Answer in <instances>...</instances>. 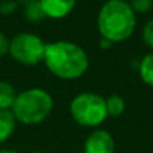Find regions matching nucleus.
<instances>
[{
  "label": "nucleus",
  "mask_w": 153,
  "mask_h": 153,
  "mask_svg": "<svg viewBox=\"0 0 153 153\" xmlns=\"http://www.w3.org/2000/svg\"><path fill=\"white\" fill-rule=\"evenodd\" d=\"M45 47L47 44H44L39 36L33 33H18L11 39L9 54L15 62L33 66L44 62Z\"/></svg>",
  "instance_id": "nucleus-5"
},
{
  "label": "nucleus",
  "mask_w": 153,
  "mask_h": 153,
  "mask_svg": "<svg viewBox=\"0 0 153 153\" xmlns=\"http://www.w3.org/2000/svg\"><path fill=\"white\" fill-rule=\"evenodd\" d=\"M17 2H12V0H6V2L0 3V12L3 15H11L15 9H17Z\"/></svg>",
  "instance_id": "nucleus-15"
},
{
  "label": "nucleus",
  "mask_w": 153,
  "mask_h": 153,
  "mask_svg": "<svg viewBox=\"0 0 153 153\" xmlns=\"http://www.w3.org/2000/svg\"><path fill=\"white\" fill-rule=\"evenodd\" d=\"M140 76L147 86L153 87V53L147 54L141 60V63H140Z\"/></svg>",
  "instance_id": "nucleus-11"
},
{
  "label": "nucleus",
  "mask_w": 153,
  "mask_h": 153,
  "mask_svg": "<svg viewBox=\"0 0 153 153\" xmlns=\"http://www.w3.org/2000/svg\"><path fill=\"white\" fill-rule=\"evenodd\" d=\"M17 95L18 93L12 84L8 81H0V110H12Z\"/></svg>",
  "instance_id": "nucleus-9"
},
{
  "label": "nucleus",
  "mask_w": 153,
  "mask_h": 153,
  "mask_svg": "<svg viewBox=\"0 0 153 153\" xmlns=\"http://www.w3.org/2000/svg\"><path fill=\"white\" fill-rule=\"evenodd\" d=\"M137 18L131 5L125 0H108L98 14L101 38L110 42H123L135 30Z\"/></svg>",
  "instance_id": "nucleus-2"
},
{
  "label": "nucleus",
  "mask_w": 153,
  "mask_h": 153,
  "mask_svg": "<svg viewBox=\"0 0 153 153\" xmlns=\"http://www.w3.org/2000/svg\"><path fill=\"white\" fill-rule=\"evenodd\" d=\"M116 143L110 132L104 129H96L86 138L84 153H114Z\"/></svg>",
  "instance_id": "nucleus-6"
},
{
  "label": "nucleus",
  "mask_w": 153,
  "mask_h": 153,
  "mask_svg": "<svg viewBox=\"0 0 153 153\" xmlns=\"http://www.w3.org/2000/svg\"><path fill=\"white\" fill-rule=\"evenodd\" d=\"M131 8L134 12H138V14H146L150 11L152 5H153V0H131L129 2Z\"/></svg>",
  "instance_id": "nucleus-13"
},
{
  "label": "nucleus",
  "mask_w": 153,
  "mask_h": 153,
  "mask_svg": "<svg viewBox=\"0 0 153 153\" xmlns=\"http://www.w3.org/2000/svg\"><path fill=\"white\" fill-rule=\"evenodd\" d=\"M41 6L48 18H65L75 6L76 0H39Z\"/></svg>",
  "instance_id": "nucleus-7"
},
{
  "label": "nucleus",
  "mask_w": 153,
  "mask_h": 153,
  "mask_svg": "<svg viewBox=\"0 0 153 153\" xmlns=\"http://www.w3.org/2000/svg\"><path fill=\"white\" fill-rule=\"evenodd\" d=\"M17 119L11 110H0V144L5 143L15 131Z\"/></svg>",
  "instance_id": "nucleus-8"
},
{
  "label": "nucleus",
  "mask_w": 153,
  "mask_h": 153,
  "mask_svg": "<svg viewBox=\"0 0 153 153\" xmlns=\"http://www.w3.org/2000/svg\"><path fill=\"white\" fill-rule=\"evenodd\" d=\"M105 104H107V113L108 116L111 117H119L123 114L125 111V99L120 96V95H111L105 99Z\"/></svg>",
  "instance_id": "nucleus-12"
},
{
  "label": "nucleus",
  "mask_w": 153,
  "mask_h": 153,
  "mask_svg": "<svg viewBox=\"0 0 153 153\" xmlns=\"http://www.w3.org/2000/svg\"><path fill=\"white\" fill-rule=\"evenodd\" d=\"M33 153H42V152H33Z\"/></svg>",
  "instance_id": "nucleus-20"
},
{
  "label": "nucleus",
  "mask_w": 153,
  "mask_h": 153,
  "mask_svg": "<svg viewBox=\"0 0 153 153\" xmlns=\"http://www.w3.org/2000/svg\"><path fill=\"white\" fill-rule=\"evenodd\" d=\"M44 63L54 76L62 80H76L89 69L86 51L80 45L68 41L47 44Z\"/></svg>",
  "instance_id": "nucleus-1"
},
{
  "label": "nucleus",
  "mask_w": 153,
  "mask_h": 153,
  "mask_svg": "<svg viewBox=\"0 0 153 153\" xmlns=\"http://www.w3.org/2000/svg\"><path fill=\"white\" fill-rule=\"evenodd\" d=\"M9 45H11V41L0 32V59L9 53Z\"/></svg>",
  "instance_id": "nucleus-16"
},
{
  "label": "nucleus",
  "mask_w": 153,
  "mask_h": 153,
  "mask_svg": "<svg viewBox=\"0 0 153 153\" xmlns=\"http://www.w3.org/2000/svg\"><path fill=\"white\" fill-rule=\"evenodd\" d=\"M113 45V42H110V41H107V39H104V38H101V48H104V50H107V48H110Z\"/></svg>",
  "instance_id": "nucleus-17"
},
{
  "label": "nucleus",
  "mask_w": 153,
  "mask_h": 153,
  "mask_svg": "<svg viewBox=\"0 0 153 153\" xmlns=\"http://www.w3.org/2000/svg\"><path fill=\"white\" fill-rule=\"evenodd\" d=\"M0 153H17V152H12V150H0Z\"/></svg>",
  "instance_id": "nucleus-19"
},
{
  "label": "nucleus",
  "mask_w": 153,
  "mask_h": 153,
  "mask_svg": "<svg viewBox=\"0 0 153 153\" xmlns=\"http://www.w3.org/2000/svg\"><path fill=\"white\" fill-rule=\"evenodd\" d=\"M53 98L42 89H29L17 95L12 113L17 122L24 125L42 123L53 111Z\"/></svg>",
  "instance_id": "nucleus-3"
},
{
  "label": "nucleus",
  "mask_w": 153,
  "mask_h": 153,
  "mask_svg": "<svg viewBox=\"0 0 153 153\" xmlns=\"http://www.w3.org/2000/svg\"><path fill=\"white\" fill-rule=\"evenodd\" d=\"M27 2H30V0H18V2H17V3H21V5H26Z\"/></svg>",
  "instance_id": "nucleus-18"
},
{
  "label": "nucleus",
  "mask_w": 153,
  "mask_h": 153,
  "mask_svg": "<svg viewBox=\"0 0 153 153\" xmlns=\"http://www.w3.org/2000/svg\"><path fill=\"white\" fill-rule=\"evenodd\" d=\"M24 15L32 23H39L44 18H47L39 0H30V2H27L24 5Z\"/></svg>",
  "instance_id": "nucleus-10"
},
{
  "label": "nucleus",
  "mask_w": 153,
  "mask_h": 153,
  "mask_svg": "<svg viewBox=\"0 0 153 153\" xmlns=\"http://www.w3.org/2000/svg\"><path fill=\"white\" fill-rule=\"evenodd\" d=\"M143 39H144V42H146L150 48H153V18L144 26V30H143Z\"/></svg>",
  "instance_id": "nucleus-14"
},
{
  "label": "nucleus",
  "mask_w": 153,
  "mask_h": 153,
  "mask_svg": "<svg viewBox=\"0 0 153 153\" xmlns=\"http://www.w3.org/2000/svg\"><path fill=\"white\" fill-rule=\"evenodd\" d=\"M71 116L72 119L86 128H95L105 122L108 117L105 99L92 92H84L76 95L71 102Z\"/></svg>",
  "instance_id": "nucleus-4"
}]
</instances>
